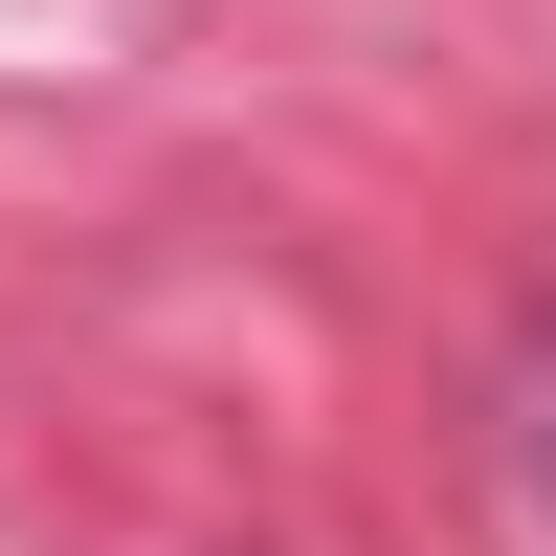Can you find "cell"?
I'll list each match as a JSON object with an SVG mask.
<instances>
[{
  "label": "cell",
  "instance_id": "cell-1",
  "mask_svg": "<svg viewBox=\"0 0 556 556\" xmlns=\"http://www.w3.org/2000/svg\"><path fill=\"white\" fill-rule=\"evenodd\" d=\"M513 468H534V513H556V290L513 312Z\"/></svg>",
  "mask_w": 556,
  "mask_h": 556
}]
</instances>
